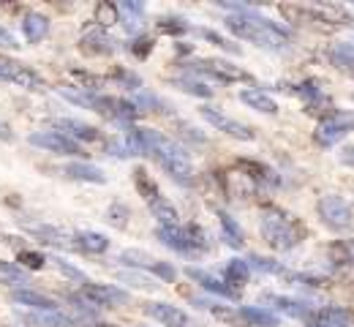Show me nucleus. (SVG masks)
<instances>
[{"label": "nucleus", "instance_id": "nucleus-1", "mask_svg": "<svg viewBox=\"0 0 354 327\" xmlns=\"http://www.w3.org/2000/svg\"><path fill=\"white\" fill-rule=\"evenodd\" d=\"M129 137L136 142V147L142 150V156H153L161 169L180 186H194L196 172L191 167L188 153L177 144L175 140L153 131V129H139V126H129Z\"/></svg>", "mask_w": 354, "mask_h": 327}, {"label": "nucleus", "instance_id": "nucleus-2", "mask_svg": "<svg viewBox=\"0 0 354 327\" xmlns=\"http://www.w3.org/2000/svg\"><path fill=\"white\" fill-rule=\"evenodd\" d=\"M223 8H232L234 14L226 17V30L243 41H251L257 47H265V49H286L292 36L283 25L267 19L262 14H257L251 6H232V3H221Z\"/></svg>", "mask_w": 354, "mask_h": 327}, {"label": "nucleus", "instance_id": "nucleus-3", "mask_svg": "<svg viewBox=\"0 0 354 327\" xmlns=\"http://www.w3.org/2000/svg\"><path fill=\"white\" fill-rule=\"evenodd\" d=\"M259 232H262L267 245L275 248V251H292L303 240V234H306L303 227H300V221H295L281 207H265L262 210Z\"/></svg>", "mask_w": 354, "mask_h": 327}, {"label": "nucleus", "instance_id": "nucleus-4", "mask_svg": "<svg viewBox=\"0 0 354 327\" xmlns=\"http://www.w3.org/2000/svg\"><path fill=\"white\" fill-rule=\"evenodd\" d=\"M316 210H319L322 224L330 227L333 232H349L354 227V213L352 207H349V202L341 199V196H335V194H324L319 199Z\"/></svg>", "mask_w": 354, "mask_h": 327}, {"label": "nucleus", "instance_id": "nucleus-5", "mask_svg": "<svg viewBox=\"0 0 354 327\" xmlns=\"http://www.w3.org/2000/svg\"><path fill=\"white\" fill-rule=\"evenodd\" d=\"M354 131V115L349 112H330L324 115L319 123H316V131H313V140L322 147H333L344 137H349Z\"/></svg>", "mask_w": 354, "mask_h": 327}, {"label": "nucleus", "instance_id": "nucleus-6", "mask_svg": "<svg viewBox=\"0 0 354 327\" xmlns=\"http://www.w3.org/2000/svg\"><path fill=\"white\" fill-rule=\"evenodd\" d=\"M0 80L3 82H14L17 88L30 91V93L46 91V82L41 74H36L30 66H25V63H19L14 57H3V55H0Z\"/></svg>", "mask_w": 354, "mask_h": 327}, {"label": "nucleus", "instance_id": "nucleus-7", "mask_svg": "<svg viewBox=\"0 0 354 327\" xmlns=\"http://www.w3.org/2000/svg\"><path fill=\"white\" fill-rule=\"evenodd\" d=\"M194 74H202V77H210L221 85H234V82H251V74L243 71L240 66H232L229 60H194L188 63Z\"/></svg>", "mask_w": 354, "mask_h": 327}, {"label": "nucleus", "instance_id": "nucleus-8", "mask_svg": "<svg viewBox=\"0 0 354 327\" xmlns=\"http://www.w3.org/2000/svg\"><path fill=\"white\" fill-rule=\"evenodd\" d=\"M30 144H33V147H41L46 153H55V156H71V158L82 156V144H80V142H74L71 137H66V134H60V131H55V129L33 131V134H30Z\"/></svg>", "mask_w": 354, "mask_h": 327}, {"label": "nucleus", "instance_id": "nucleus-9", "mask_svg": "<svg viewBox=\"0 0 354 327\" xmlns=\"http://www.w3.org/2000/svg\"><path fill=\"white\" fill-rule=\"evenodd\" d=\"M199 112H202V118H205V120H207L213 129L223 131L226 137L240 140V142L254 140V129H251V126H245V123H240V120L229 118V115H226V112H221V109H216V106H202Z\"/></svg>", "mask_w": 354, "mask_h": 327}, {"label": "nucleus", "instance_id": "nucleus-10", "mask_svg": "<svg viewBox=\"0 0 354 327\" xmlns=\"http://www.w3.org/2000/svg\"><path fill=\"white\" fill-rule=\"evenodd\" d=\"M57 93L63 95L66 101H71V104L95 109V112H101V115H106V118L112 115V101H115V98H109V95L88 91V88H82V85H63V88H57Z\"/></svg>", "mask_w": 354, "mask_h": 327}, {"label": "nucleus", "instance_id": "nucleus-11", "mask_svg": "<svg viewBox=\"0 0 354 327\" xmlns=\"http://www.w3.org/2000/svg\"><path fill=\"white\" fill-rule=\"evenodd\" d=\"M82 297L88 300L90 306H98V308H104V306L112 308V306L129 303V292H126V289H120V286H115V283H95V281H85Z\"/></svg>", "mask_w": 354, "mask_h": 327}, {"label": "nucleus", "instance_id": "nucleus-12", "mask_svg": "<svg viewBox=\"0 0 354 327\" xmlns=\"http://www.w3.org/2000/svg\"><path fill=\"white\" fill-rule=\"evenodd\" d=\"M308 327H354V311L346 306H324L310 311L306 319Z\"/></svg>", "mask_w": 354, "mask_h": 327}, {"label": "nucleus", "instance_id": "nucleus-13", "mask_svg": "<svg viewBox=\"0 0 354 327\" xmlns=\"http://www.w3.org/2000/svg\"><path fill=\"white\" fill-rule=\"evenodd\" d=\"M145 314L164 327H188L191 325L188 314H185L180 306H175V303H161V300H158V303H147V306H145Z\"/></svg>", "mask_w": 354, "mask_h": 327}, {"label": "nucleus", "instance_id": "nucleus-14", "mask_svg": "<svg viewBox=\"0 0 354 327\" xmlns=\"http://www.w3.org/2000/svg\"><path fill=\"white\" fill-rule=\"evenodd\" d=\"M185 276L191 281H196V283H199L202 289H207L210 295H218V297H226V300H237V297H240V289H232L223 279L210 276V273L202 270V268H185Z\"/></svg>", "mask_w": 354, "mask_h": 327}, {"label": "nucleus", "instance_id": "nucleus-15", "mask_svg": "<svg viewBox=\"0 0 354 327\" xmlns=\"http://www.w3.org/2000/svg\"><path fill=\"white\" fill-rule=\"evenodd\" d=\"M52 129L71 137L74 142H98L101 140V131L90 123H82V120H74V118H57L52 120Z\"/></svg>", "mask_w": 354, "mask_h": 327}, {"label": "nucleus", "instance_id": "nucleus-16", "mask_svg": "<svg viewBox=\"0 0 354 327\" xmlns=\"http://www.w3.org/2000/svg\"><path fill=\"white\" fill-rule=\"evenodd\" d=\"M11 300L19 303V306H28V308H33V311H41V314L60 308L57 300L46 297L44 292H36V289H14V292H11Z\"/></svg>", "mask_w": 354, "mask_h": 327}, {"label": "nucleus", "instance_id": "nucleus-17", "mask_svg": "<svg viewBox=\"0 0 354 327\" xmlns=\"http://www.w3.org/2000/svg\"><path fill=\"white\" fill-rule=\"evenodd\" d=\"M63 172L71 178V180H80V183H95V186H104L106 183V175L101 167L88 164V161H71L63 167Z\"/></svg>", "mask_w": 354, "mask_h": 327}, {"label": "nucleus", "instance_id": "nucleus-18", "mask_svg": "<svg viewBox=\"0 0 354 327\" xmlns=\"http://www.w3.org/2000/svg\"><path fill=\"white\" fill-rule=\"evenodd\" d=\"M46 33H49V17L39 14V11H28L22 17V36L28 44H39L44 41Z\"/></svg>", "mask_w": 354, "mask_h": 327}, {"label": "nucleus", "instance_id": "nucleus-19", "mask_svg": "<svg viewBox=\"0 0 354 327\" xmlns=\"http://www.w3.org/2000/svg\"><path fill=\"white\" fill-rule=\"evenodd\" d=\"M240 101H243L245 106H251V109L262 112V115H275V112H278L275 98H272V95H267L262 88H245V91H240Z\"/></svg>", "mask_w": 354, "mask_h": 327}, {"label": "nucleus", "instance_id": "nucleus-20", "mask_svg": "<svg viewBox=\"0 0 354 327\" xmlns=\"http://www.w3.org/2000/svg\"><path fill=\"white\" fill-rule=\"evenodd\" d=\"M265 300H270L281 314L286 317H295V319H308L310 317V306L303 300H295V297H283V295H265Z\"/></svg>", "mask_w": 354, "mask_h": 327}, {"label": "nucleus", "instance_id": "nucleus-21", "mask_svg": "<svg viewBox=\"0 0 354 327\" xmlns=\"http://www.w3.org/2000/svg\"><path fill=\"white\" fill-rule=\"evenodd\" d=\"M240 319H245L251 327H278L281 325V317L270 308H262V306H243L240 311Z\"/></svg>", "mask_w": 354, "mask_h": 327}, {"label": "nucleus", "instance_id": "nucleus-22", "mask_svg": "<svg viewBox=\"0 0 354 327\" xmlns=\"http://www.w3.org/2000/svg\"><path fill=\"white\" fill-rule=\"evenodd\" d=\"M112 39L101 30V28H95V30H88L85 36H82V41H80V49L85 52V55H109L112 52Z\"/></svg>", "mask_w": 354, "mask_h": 327}, {"label": "nucleus", "instance_id": "nucleus-23", "mask_svg": "<svg viewBox=\"0 0 354 327\" xmlns=\"http://www.w3.org/2000/svg\"><path fill=\"white\" fill-rule=\"evenodd\" d=\"M147 207H150L153 218L158 221V227H180V213H177V207L167 196H158V199L150 202Z\"/></svg>", "mask_w": 354, "mask_h": 327}, {"label": "nucleus", "instance_id": "nucleus-24", "mask_svg": "<svg viewBox=\"0 0 354 327\" xmlns=\"http://www.w3.org/2000/svg\"><path fill=\"white\" fill-rule=\"evenodd\" d=\"M131 178H133V188H136V194H139L147 205H150V202H156V199L161 196V191H158V186H156L153 175H150L145 167H133Z\"/></svg>", "mask_w": 354, "mask_h": 327}, {"label": "nucleus", "instance_id": "nucleus-25", "mask_svg": "<svg viewBox=\"0 0 354 327\" xmlns=\"http://www.w3.org/2000/svg\"><path fill=\"white\" fill-rule=\"evenodd\" d=\"M74 245L85 254H106L109 251V237L101 232H77L74 234Z\"/></svg>", "mask_w": 354, "mask_h": 327}, {"label": "nucleus", "instance_id": "nucleus-26", "mask_svg": "<svg viewBox=\"0 0 354 327\" xmlns=\"http://www.w3.org/2000/svg\"><path fill=\"white\" fill-rule=\"evenodd\" d=\"M248 279H251V265L245 259H229L223 265V281L232 289H240L243 283H248Z\"/></svg>", "mask_w": 354, "mask_h": 327}, {"label": "nucleus", "instance_id": "nucleus-27", "mask_svg": "<svg viewBox=\"0 0 354 327\" xmlns=\"http://www.w3.org/2000/svg\"><path fill=\"white\" fill-rule=\"evenodd\" d=\"M28 232L41 237L49 245H74V237H68L66 232H60V230H55L49 224H28Z\"/></svg>", "mask_w": 354, "mask_h": 327}, {"label": "nucleus", "instance_id": "nucleus-28", "mask_svg": "<svg viewBox=\"0 0 354 327\" xmlns=\"http://www.w3.org/2000/svg\"><path fill=\"white\" fill-rule=\"evenodd\" d=\"M237 167H240L251 180H257V183H278L275 172H272V169H267L265 164H257V161L243 158V161H237Z\"/></svg>", "mask_w": 354, "mask_h": 327}, {"label": "nucleus", "instance_id": "nucleus-29", "mask_svg": "<svg viewBox=\"0 0 354 327\" xmlns=\"http://www.w3.org/2000/svg\"><path fill=\"white\" fill-rule=\"evenodd\" d=\"M218 224H221L223 240H226L232 248H240V245H243V230H240V224H237L229 213H223V210H218Z\"/></svg>", "mask_w": 354, "mask_h": 327}, {"label": "nucleus", "instance_id": "nucleus-30", "mask_svg": "<svg viewBox=\"0 0 354 327\" xmlns=\"http://www.w3.org/2000/svg\"><path fill=\"white\" fill-rule=\"evenodd\" d=\"M330 60H333L338 68L352 71L354 74V44H349V41L333 44V49H330Z\"/></svg>", "mask_w": 354, "mask_h": 327}, {"label": "nucleus", "instance_id": "nucleus-31", "mask_svg": "<svg viewBox=\"0 0 354 327\" xmlns=\"http://www.w3.org/2000/svg\"><path fill=\"white\" fill-rule=\"evenodd\" d=\"M245 262H248L254 270H259V273H270V276H286V268H283L281 262L267 259V256H259V254H251Z\"/></svg>", "mask_w": 354, "mask_h": 327}, {"label": "nucleus", "instance_id": "nucleus-32", "mask_svg": "<svg viewBox=\"0 0 354 327\" xmlns=\"http://www.w3.org/2000/svg\"><path fill=\"white\" fill-rule=\"evenodd\" d=\"M175 85L188 95H196V98H210L213 95V88H207V82H202L196 77H180Z\"/></svg>", "mask_w": 354, "mask_h": 327}, {"label": "nucleus", "instance_id": "nucleus-33", "mask_svg": "<svg viewBox=\"0 0 354 327\" xmlns=\"http://www.w3.org/2000/svg\"><path fill=\"white\" fill-rule=\"evenodd\" d=\"M93 22H95L98 28H109V25L120 22L118 6H112V3H98V6H95V14H93Z\"/></svg>", "mask_w": 354, "mask_h": 327}, {"label": "nucleus", "instance_id": "nucleus-34", "mask_svg": "<svg viewBox=\"0 0 354 327\" xmlns=\"http://www.w3.org/2000/svg\"><path fill=\"white\" fill-rule=\"evenodd\" d=\"M30 322L39 327H74V319H68L66 314L60 311H44V314H36L30 317Z\"/></svg>", "mask_w": 354, "mask_h": 327}, {"label": "nucleus", "instance_id": "nucleus-35", "mask_svg": "<svg viewBox=\"0 0 354 327\" xmlns=\"http://www.w3.org/2000/svg\"><path fill=\"white\" fill-rule=\"evenodd\" d=\"M120 262H126L129 268H145V270L150 273V270H153V265H156L158 259L147 256L145 251H123V254H120Z\"/></svg>", "mask_w": 354, "mask_h": 327}, {"label": "nucleus", "instance_id": "nucleus-36", "mask_svg": "<svg viewBox=\"0 0 354 327\" xmlns=\"http://www.w3.org/2000/svg\"><path fill=\"white\" fill-rule=\"evenodd\" d=\"M194 306H199V308H205V311H210L216 319H221V322H234L240 314H234V311H229L226 306H221V303H210V300H196Z\"/></svg>", "mask_w": 354, "mask_h": 327}, {"label": "nucleus", "instance_id": "nucleus-37", "mask_svg": "<svg viewBox=\"0 0 354 327\" xmlns=\"http://www.w3.org/2000/svg\"><path fill=\"white\" fill-rule=\"evenodd\" d=\"M17 259H19V268H22V270H41V268L46 265L44 254H39V251H28V248H22Z\"/></svg>", "mask_w": 354, "mask_h": 327}, {"label": "nucleus", "instance_id": "nucleus-38", "mask_svg": "<svg viewBox=\"0 0 354 327\" xmlns=\"http://www.w3.org/2000/svg\"><path fill=\"white\" fill-rule=\"evenodd\" d=\"M158 30L167 33V36H183V33H188V25H185L183 19H169V17H164V19H158Z\"/></svg>", "mask_w": 354, "mask_h": 327}, {"label": "nucleus", "instance_id": "nucleus-39", "mask_svg": "<svg viewBox=\"0 0 354 327\" xmlns=\"http://www.w3.org/2000/svg\"><path fill=\"white\" fill-rule=\"evenodd\" d=\"M126 218H129V207L126 205H112L106 210V221L112 227H118V230H126Z\"/></svg>", "mask_w": 354, "mask_h": 327}, {"label": "nucleus", "instance_id": "nucleus-40", "mask_svg": "<svg viewBox=\"0 0 354 327\" xmlns=\"http://www.w3.org/2000/svg\"><path fill=\"white\" fill-rule=\"evenodd\" d=\"M129 49H131L133 57H139V60H147V55L153 52V39H150V36H136Z\"/></svg>", "mask_w": 354, "mask_h": 327}, {"label": "nucleus", "instance_id": "nucleus-41", "mask_svg": "<svg viewBox=\"0 0 354 327\" xmlns=\"http://www.w3.org/2000/svg\"><path fill=\"white\" fill-rule=\"evenodd\" d=\"M120 281H126V283H131L136 289H156L158 283L156 281H150L147 276H142V273H120Z\"/></svg>", "mask_w": 354, "mask_h": 327}, {"label": "nucleus", "instance_id": "nucleus-42", "mask_svg": "<svg viewBox=\"0 0 354 327\" xmlns=\"http://www.w3.org/2000/svg\"><path fill=\"white\" fill-rule=\"evenodd\" d=\"M150 273H153V276H158L161 281H167V283H172V281L177 279L175 265H169V262H161V259L153 265V270H150Z\"/></svg>", "mask_w": 354, "mask_h": 327}, {"label": "nucleus", "instance_id": "nucleus-43", "mask_svg": "<svg viewBox=\"0 0 354 327\" xmlns=\"http://www.w3.org/2000/svg\"><path fill=\"white\" fill-rule=\"evenodd\" d=\"M118 82H123L126 88H131V91H139V85H142V80L131 74V71H126V68H115V74H112Z\"/></svg>", "mask_w": 354, "mask_h": 327}, {"label": "nucleus", "instance_id": "nucleus-44", "mask_svg": "<svg viewBox=\"0 0 354 327\" xmlns=\"http://www.w3.org/2000/svg\"><path fill=\"white\" fill-rule=\"evenodd\" d=\"M177 129H180V131H177V137H183V140L196 142V144H205V142H207V137H205V134H199V131H196L194 126H188V123H180Z\"/></svg>", "mask_w": 354, "mask_h": 327}, {"label": "nucleus", "instance_id": "nucleus-45", "mask_svg": "<svg viewBox=\"0 0 354 327\" xmlns=\"http://www.w3.org/2000/svg\"><path fill=\"white\" fill-rule=\"evenodd\" d=\"M199 36H205L207 41H213V44H218V47L226 49V52H240V47H234L232 41H226L223 36H218V33H213V30H199Z\"/></svg>", "mask_w": 354, "mask_h": 327}, {"label": "nucleus", "instance_id": "nucleus-46", "mask_svg": "<svg viewBox=\"0 0 354 327\" xmlns=\"http://www.w3.org/2000/svg\"><path fill=\"white\" fill-rule=\"evenodd\" d=\"M17 47H19L17 36H14L8 28H3V25H0V49H17Z\"/></svg>", "mask_w": 354, "mask_h": 327}, {"label": "nucleus", "instance_id": "nucleus-47", "mask_svg": "<svg viewBox=\"0 0 354 327\" xmlns=\"http://www.w3.org/2000/svg\"><path fill=\"white\" fill-rule=\"evenodd\" d=\"M57 268H60V273H66V276H71V279H82V273L77 270V268H71V265H66L63 259H52Z\"/></svg>", "mask_w": 354, "mask_h": 327}, {"label": "nucleus", "instance_id": "nucleus-48", "mask_svg": "<svg viewBox=\"0 0 354 327\" xmlns=\"http://www.w3.org/2000/svg\"><path fill=\"white\" fill-rule=\"evenodd\" d=\"M341 164L354 167V144H349V147H344V150H341Z\"/></svg>", "mask_w": 354, "mask_h": 327}, {"label": "nucleus", "instance_id": "nucleus-49", "mask_svg": "<svg viewBox=\"0 0 354 327\" xmlns=\"http://www.w3.org/2000/svg\"><path fill=\"white\" fill-rule=\"evenodd\" d=\"M0 142H14V131L6 123H0Z\"/></svg>", "mask_w": 354, "mask_h": 327}]
</instances>
